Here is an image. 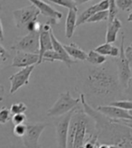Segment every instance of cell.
Masks as SVG:
<instances>
[{"mask_svg": "<svg viewBox=\"0 0 132 148\" xmlns=\"http://www.w3.org/2000/svg\"><path fill=\"white\" fill-rule=\"evenodd\" d=\"M27 109V106L25 104L24 102H17L13 104L10 108L11 112L14 115H17V114H25V112Z\"/></svg>", "mask_w": 132, "mask_h": 148, "instance_id": "obj_28", "label": "cell"}, {"mask_svg": "<svg viewBox=\"0 0 132 148\" xmlns=\"http://www.w3.org/2000/svg\"><path fill=\"white\" fill-rule=\"evenodd\" d=\"M10 54L7 51V50L4 47L3 44H0V59H1V63L4 64L9 60Z\"/></svg>", "mask_w": 132, "mask_h": 148, "instance_id": "obj_32", "label": "cell"}, {"mask_svg": "<svg viewBox=\"0 0 132 148\" xmlns=\"http://www.w3.org/2000/svg\"><path fill=\"white\" fill-rule=\"evenodd\" d=\"M125 96L129 99V100H132V67H131V76L129 80L128 87L125 90Z\"/></svg>", "mask_w": 132, "mask_h": 148, "instance_id": "obj_33", "label": "cell"}, {"mask_svg": "<svg viewBox=\"0 0 132 148\" xmlns=\"http://www.w3.org/2000/svg\"><path fill=\"white\" fill-rule=\"evenodd\" d=\"M80 104L84 112L94 123L100 144H109L118 148H132V127L122 120H112L93 108L87 102L85 95L80 93Z\"/></svg>", "mask_w": 132, "mask_h": 148, "instance_id": "obj_1", "label": "cell"}, {"mask_svg": "<svg viewBox=\"0 0 132 148\" xmlns=\"http://www.w3.org/2000/svg\"><path fill=\"white\" fill-rule=\"evenodd\" d=\"M116 4L121 11L132 10V0H116Z\"/></svg>", "mask_w": 132, "mask_h": 148, "instance_id": "obj_30", "label": "cell"}, {"mask_svg": "<svg viewBox=\"0 0 132 148\" xmlns=\"http://www.w3.org/2000/svg\"><path fill=\"white\" fill-rule=\"evenodd\" d=\"M77 12L78 10H69L66 17V23H65V36L66 38H72L73 34H74L75 28L77 27Z\"/></svg>", "mask_w": 132, "mask_h": 148, "instance_id": "obj_17", "label": "cell"}, {"mask_svg": "<svg viewBox=\"0 0 132 148\" xmlns=\"http://www.w3.org/2000/svg\"><path fill=\"white\" fill-rule=\"evenodd\" d=\"M79 104H80V98H73L70 91L63 92L54 104L48 109L47 116L51 117H61L78 108Z\"/></svg>", "mask_w": 132, "mask_h": 148, "instance_id": "obj_4", "label": "cell"}, {"mask_svg": "<svg viewBox=\"0 0 132 148\" xmlns=\"http://www.w3.org/2000/svg\"><path fill=\"white\" fill-rule=\"evenodd\" d=\"M31 4L34 5L40 10V13L45 16L49 18L47 24L49 25H58L63 18V13L55 10L54 7L51 6L46 1H41V0H31Z\"/></svg>", "mask_w": 132, "mask_h": 148, "instance_id": "obj_11", "label": "cell"}, {"mask_svg": "<svg viewBox=\"0 0 132 148\" xmlns=\"http://www.w3.org/2000/svg\"><path fill=\"white\" fill-rule=\"evenodd\" d=\"M26 134L23 137V143L26 148H41L39 145V138L43 131L47 127V123H31L26 124Z\"/></svg>", "mask_w": 132, "mask_h": 148, "instance_id": "obj_9", "label": "cell"}, {"mask_svg": "<svg viewBox=\"0 0 132 148\" xmlns=\"http://www.w3.org/2000/svg\"><path fill=\"white\" fill-rule=\"evenodd\" d=\"M109 20H108V25H111L113 23V21L117 19V16L119 14V7L116 4V1L114 0H109Z\"/></svg>", "mask_w": 132, "mask_h": 148, "instance_id": "obj_22", "label": "cell"}, {"mask_svg": "<svg viewBox=\"0 0 132 148\" xmlns=\"http://www.w3.org/2000/svg\"><path fill=\"white\" fill-rule=\"evenodd\" d=\"M105 20H109V11L108 10L96 13L93 16H91L89 20H88L87 23H99V22L105 21Z\"/></svg>", "mask_w": 132, "mask_h": 148, "instance_id": "obj_26", "label": "cell"}, {"mask_svg": "<svg viewBox=\"0 0 132 148\" xmlns=\"http://www.w3.org/2000/svg\"><path fill=\"white\" fill-rule=\"evenodd\" d=\"M109 2L108 1V0L100 1L97 4L90 6L89 8H87L86 10H84L82 14H80V16H78L77 27L87 23L88 20H89L91 16H93L96 13L100 12V11L109 10Z\"/></svg>", "mask_w": 132, "mask_h": 148, "instance_id": "obj_15", "label": "cell"}, {"mask_svg": "<svg viewBox=\"0 0 132 148\" xmlns=\"http://www.w3.org/2000/svg\"><path fill=\"white\" fill-rule=\"evenodd\" d=\"M11 49L16 51V53L17 51H23V53L39 54L40 32L28 33L26 35L20 37L12 44Z\"/></svg>", "mask_w": 132, "mask_h": 148, "instance_id": "obj_5", "label": "cell"}, {"mask_svg": "<svg viewBox=\"0 0 132 148\" xmlns=\"http://www.w3.org/2000/svg\"><path fill=\"white\" fill-rule=\"evenodd\" d=\"M87 62L94 66H101L107 62V58L106 56H103L97 53L95 50H91L88 53Z\"/></svg>", "mask_w": 132, "mask_h": 148, "instance_id": "obj_21", "label": "cell"}, {"mask_svg": "<svg viewBox=\"0 0 132 148\" xmlns=\"http://www.w3.org/2000/svg\"><path fill=\"white\" fill-rule=\"evenodd\" d=\"M51 30H52V27L51 25L45 24L43 25L42 27V30L40 32V50H39V57H40V61L39 64L43 62V57L47 51H53V42H52V38H51Z\"/></svg>", "mask_w": 132, "mask_h": 148, "instance_id": "obj_14", "label": "cell"}, {"mask_svg": "<svg viewBox=\"0 0 132 148\" xmlns=\"http://www.w3.org/2000/svg\"><path fill=\"white\" fill-rule=\"evenodd\" d=\"M124 40H125V35L122 34L121 35V42H120V54L118 58H115L114 62L117 66V73H118V78L120 80V84L122 88L126 90L128 87L129 80L131 76V68L130 62L126 57L125 50H124Z\"/></svg>", "mask_w": 132, "mask_h": 148, "instance_id": "obj_6", "label": "cell"}, {"mask_svg": "<svg viewBox=\"0 0 132 148\" xmlns=\"http://www.w3.org/2000/svg\"><path fill=\"white\" fill-rule=\"evenodd\" d=\"M129 113L130 114V116H132V110L131 111H129Z\"/></svg>", "mask_w": 132, "mask_h": 148, "instance_id": "obj_38", "label": "cell"}, {"mask_svg": "<svg viewBox=\"0 0 132 148\" xmlns=\"http://www.w3.org/2000/svg\"><path fill=\"white\" fill-rule=\"evenodd\" d=\"M26 121V116L25 114H17V115H14L12 117V122L14 125H24L25 122Z\"/></svg>", "mask_w": 132, "mask_h": 148, "instance_id": "obj_31", "label": "cell"}, {"mask_svg": "<svg viewBox=\"0 0 132 148\" xmlns=\"http://www.w3.org/2000/svg\"><path fill=\"white\" fill-rule=\"evenodd\" d=\"M125 54H126V57L129 60V62L130 63H132V43L125 49Z\"/></svg>", "mask_w": 132, "mask_h": 148, "instance_id": "obj_34", "label": "cell"}, {"mask_svg": "<svg viewBox=\"0 0 132 148\" xmlns=\"http://www.w3.org/2000/svg\"><path fill=\"white\" fill-rule=\"evenodd\" d=\"M64 48L72 59L73 58L77 61H82V62L87 61L88 53H86L83 50L80 49L76 43L72 42L70 44H65Z\"/></svg>", "mask_w": 132, "mask_h": 148, "instance_id": "obj_19", "label": "cell"}, {"mask_svg": "<svg viewBox=\"0 0 132 148\" xmlns=\"http://www.w3.org/2000/svg\"><path fill=\"white\" fill-rule=\"evenodd\" d=\"M39 61V54L17 51L16 56L13 58L11 65H9L8 67H16L24 69L26 67H30V66L38 65Z\"/></svg>", "mask_w": 132, "mask_h": 148, "instance_id": "obj_13", "label": "cell"}, {"mask_svg": "<svg viewBox=\"0 0 132 148\" xmlns=\"http://www.w3.org/2000/svg\"><path fill=\"white\" fill-rule=\"evenodd\" d=\"M74 109L61 117H59L54 123L55 127V134H56V142L57 148H68V136H69V129L72 117L75 111Z\"/></svg>", "mask_w": 132, "mask_h": 148, "instance_id": "obj_8", "label": "cell"}, {"mask_svg": "<svg viewBox=\"0 0 132 148\" xmlns=\"http://www.w3.org/2000/svg\"><path fill=\"white\" fill-rule=\"evenodd\" d=\"M95 51L103 56H111L113 58H118L120 54V48H118L111 43H103L95 48Z\"/></svg>", "mask_w": 132, "mask_h": 148, "instance_id": "obj_20", "label": "cell"}, {"mask_svg": "<svg viewBox=\"0 0 132 148\" xmlns=\"http://www.w3.org/2000/svg\"><path fill=\"white\" fill-rule=\"evenodd\" d=\"M84 87L90 97L111 100L119 94L121 88L119 78L108 66L91 69L85 78Z\"/></svg>", "mask_w": 132, "mask_h": 148, "instance_id": "obj_2", "label": "cell"}, {"mask_svg": "<svg viewBox=\"0 0 132 148\" xmlns=\"http://www.w3.org/2000/svg\"><path fill=\"white\" fill-rule=\"evenodd\" d=\"M83 109L78 108L73 114L69 129L68 148H83L88 139L92 135L90 131V120Z\"/></svg>", "mask_w": 132, "mask_h": 148, "instance_id": "obj_3", "label": "cell"}, {"mask_svg": "<svg viewBox=\"0 0 132 148\" xmlns=\"http://www.w3.org/2000/svg\"><path fill=\"white\" fill-rule=\"evenodd\" d=\"M48 2H52L55 5L66 7V8H68L69 10H76L78 7L75 0H51V1H48Z\"/></svg>", "mask_w": 132, "mask_h": 148, "instance_id": "obj_24", "label": "cell"}, {"mask_svg": "<svg viewBox=\"0 0 132 148\" xmlns=\"http://www.w3.org/2000/svg\"><path fill=\"white\" fill-rule=\"evenodd\" d=\"M109 105H111L117 108H120L126 111L132 110V100L125 99V100H113L109 103Z\"/></svg>", "mask_w": 132, "mask_h": 148, "instance_id": "obj_23", "label": "cell"}, {"mask_svg": "<svg viewBox=\"0 0 132 148\" xmlns=\"http://www.w3.org/2000/svg\"><path fill=\"white\" fill-rule=\"evenodd\" d=\"M26 130H27V125H25V124L17 125H14L13 133L16 136L23 138L26 134Z\"/></svg>", "mask_w": 132, "mask_h": 148, "instance_id": "obj_29", "label": "cell"}, {"mask_svg": "<svg viewBox=\"0 0 132 148\" xmlns=\"http://www.w3.org/2000/svg\"><path fill=\"white\" fill-rule=\"evenodd\" d=\"M12 117H13V114L11 112V110L6 107H2L1 110H0V123L2 125H5L7 122L12 120Z\"/></svg>", "mask_w": 132, "mask_h": 148, "instance_id": "obj_27", "label": "cell"}, {"mask_svg": "<svg viewBox=\"0 0 132 148\" xmlns=\"http://www.w3.org/2000/svg\"><path fill=\"white\" fill-rule=\"evenodd\" d=\"M0 27H1V36H0V40H1V42L4 41V25H3V23L2 21H0Z\"/></svg>", "mask_w": 132, "mask_h": 148, "instance_id": "obj_35", "label": "cell"}, {"mask_svg": "<svg viewBox=\"0 0 132 148\" xmlns=\"http://www.w3.org/2000/svg\"><path fill=\"white\" fill-rule=\"evenodd\" d=\"M96 110L99 111L102 115L111 118L112 120H126L132 121V116L129 113V111L121 109L111 105H100L96 108Z\"/></svg>", "mask_w": 132, "mask_h": 148, "instance_id": "obj_12", "label": "cell"}, {"mask_svg": "<svg viewBox=\"0 0 132 148\" xmlns=\"http://www.w3.org/2000/svg\"><path fill=\"white\" fill-rule=\"evenodd\" d=\"M75 2H76V5L78 6V5H80L82 4H86L88 2H90V0H75Z\"/></svg>", "mask_w": 132, "mask_h": 148, "instance_id": "obj_36", "label": "cell"}, {"mask_svg": "<svg viewBox=\"0 0 132 148\" xmlns=\"http://www.w3.org/2000/svg\"><path fill=\"white\" fill-rule=\"evenodd\" d=\"M55 61H59V62H63V59L61 55L58 54L56 51H49L47 53L43 55V62H54Z\"/></svg>", "mask_w": 132, "mask_h": 148, "instance_id": "obj_25", "label": "cell"}, {"mask_svg": "<svg viewBox=\"0 0 132 148\" xmlns=\"http://www.w3.org/2000/svg\"><path fill=\"white\" fill-rule=\"evenodd\" d=\"M40 10L34 5L30 4L22 8L13 11V17L17 28H27V26L33 22L37 20Z\"/></svg>", "mask_w": 132, "mask_h": 148, "instance_id": "obj_7", "label": "cell"}, {"mask_svg": "<svg viewBox=\"0 0 132 148\" xmlns=\"http://www.w3.org/2000/svg\"><path fill=\"white\" fill-rule=\"evenodd\" d=\"M51 34V38H52V42H53V47H54V51H56V53L61 55L63 59V63H65L66 65H67L68 68H71L72 65L73 63H75L76 61L72 60V59L69 56L68 53L66 51L65 48H64V45L63 44H62L59 41H58V39L55 37L53 30H51L50 32Z\"/></svg>", "mask_w": 132, "mask_h": 148, "instance_id": "obj_16", "label": "cell"}, {"mask_svg": "<svg viewBox=\"0 0 132 148\" xmlns=\"http://www.w3.org/2000/svg\"><path fill=\"white\" fill-rule=\"evenodd\" d=\"M128 21H129V22H131V23H132V11H131L130 14H129V16H128Z\"/></svg>", "mask_w": 132, "mask_h": 148, "instance_id": "obj_37", "label": "cell"}, {"mask_svg": "<svg viewBox=\"0 0 132 148\" xmlns=\"http://www.w3.org/2000/svg\"><path fill=\"white\" fill-rule=\"evenodd\" d=\"M122 28V23L120 19H115L113 23L111 25H108L107 33H106V42L107 43H113L117 40V36Z\"/></svg>", "mask_w": 132, "mask_h": 148, "instance_id": "obj_18", "label": "cell"}, {"mask_svg": "<svg viewBox=\"0 0 132 148\" xmlns=\"http://www.w3.org/2000/svg\"><path fill=\"white\" fill-rule=\"evenodd\" d=\"M35 68V65L30 66V67H26L24 69H21L16 73L13 74L9 77V81L11 83L10 87V94L16 93L20 88L28 85L29 79L32 72L34 71Z\"/></svg>", "mask_w": 132, "mask_h": 148, "instance_id": "obj_10", "label": "cell"}]
</instances>
